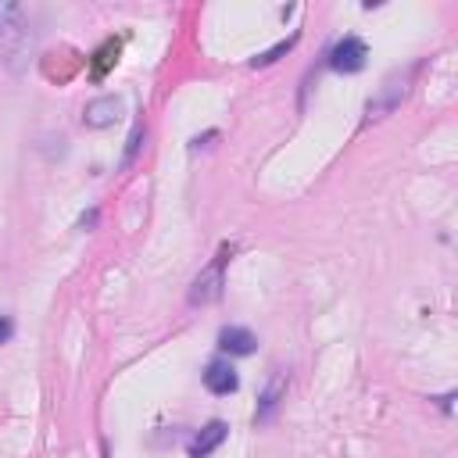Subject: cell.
Here are the masks:
<instances>
[{
  "label": "cell",
  "instance_id": "obj_1",
  "mask_svg": "<svg viewBox=\"0 0 458 458\" xmlns=\"http://www.w3.org/2000/svg\"><path fill=\"white\" fill-rule=\"evenodd\" d=\"M225 261H229V250L215 254V261H208V265H204V268L193 276L190 293H186V301H190L193 308L215 304V301L222 297V286H225Z\"/></svg>",
  "mask_w": 458,
  "mask_h": 458
},
{
  "label": "cell",
  "instance_id": "obj_2",
  "mask_svg": "<svg viewBox=\"0 0 458 458\" xmlns=\"http://www.w3.org/2000/svg\"><path fill=\"white\" fill-rule=\"evenodd\" d=\"M365 61H369V47H365L361 36H344V39L329 50V68H333V72H344V75L361 72Z\"/></svg>",
  "mask_w": 458,
  "mask_h": 458
},
{
  "label": "cell",
  "instance_id": "obj_3",
  "mask_svg": "<svg viewBox=\"0 0 458 458\" xmlns=\"http://www.w3.org/2000/svg\"><path fill=\"white\" fill-rule=\"evenodd\" d=\"M122 114H125V100H122L118 93H100V97H93V100L82 107V125H86V129H107V125H114Z\"/></svg>",
  "mask_w": 458,
  "mask_h": 458
},
{
  "label": "cell",
  "instance_id": "obj_4",
  "mask_svg": "<svg viewBox=\"0 0 458 458\" xmlns=\"http://www.w3.org/2000/svg\"><path fill=\"white\" fill-rule=\"evenodd\" d=\"M204 386H208V394H215V397H225V394H236V386H240V376H236V369L225 361V358H215V361H208V369H204Z\"/></svg>",
  "mask_w": 458,
  "mask_h": 458
},
{
  "label": "cell",
  "instance_id": "obj_5",
  "mask_svg": "<svg viewBox=\"0 0 458 458\" xmlns=\"http://www.w3.org/2000/svg\"><path fill=\"white\" fill-rule=\"evenodd\" d=\"M218 347L225 351V354H254V347H258V336L250 333V329H243V326H222L218 329Z\"/></svg>",
  "mask_w": 458,
  "mask_h": 458
},
{
  "label": "cell",
  "instance_id": "obj_6",
  "mask_svg": "<svg viewBox=\"0 0 458 458\" xmlns=\"http://www.w3.org/2000/svg\"><path fill=\"white\" fill-rule=\"evenodd\" d=\"M225 437H229V426H225L222 419H211V422H208V426L190 440V458H208V454H211Z\"/></svg>",
  "mask_w": 458,
  "mask_h": 458
},
{
  "label": "cell",
  "instance_id": "obj_7",
  "mask_svg": "<svg viewBox=\"0 0 458 458\" xmlns=\"http://www.w3.org/2000/svg\"><path fill=\"white\" fill-rule=\"evenodd\" d=\"M401 97H404V82H401V86H397V82H383L379 97H369V104H365V118L372 122V118L390 114V111L401 104Z\"/></svg>",
  "mask_w": 458,
  "mask_h": 458
},
{
  "label": "cell",
  "instance_id": "obj_8",
  "mask_svg": "<svg viewBox=\"0 0 458 458\" xmlns=\"http://www.w3.org/2000/svg\"><path fill=\"white\" fill-rule=\"evenodd\" d=\"M283 390H286V376L279 372V376H272V383L265 386V394H261V401H258V411H254V422H268V419L276 415V408H279V401H283Z\"/></svg>",
  "mask_w": 458,
  "mask_h": 458
},
{
  "label": "cell",
  "instance_id": "obj_9",
  "mask_svg": "<svg viewBox=\"0 0 458 458\" xmlns=\"http://www.w3.org/2000/svg\"><path fill=\"white\" fill-rule=\"evenodd\" d=\"M21 4H14V0H0V36H11V32H18L21 29Z\"/></svg>",
  "mask_w": 458,
  "mask_h": 458
},
{
  "label": "cell",
  "instance_id": "obj_10",
  "mask_svg": "<svg viewBox=\"0 0 458 458\" xmlns=\"http://www.w3.org/2000/svg\"><path fill=\"white\" fill-rule=\"evenodd\" d=\"M118 61V43L114 39H107L100 50H97V64H93V79H104V72L111 68Z\"/></svg>",
  "mask_w": 458,
  "mask_h": 458
},
{
  "label": "cell",
  "instance_id": "obj_11",
  "mask_svg": "<svg viewBox=\"0 0 458 458\" xmlns=\"http://www.w3.org/2000/svg\"><path fill=\"white\" fill-rule=\"evenodd\" d=\"M143 140H147V129H143V125H136V129L129 132V140H125V154H122V168H129V165H132V157L140 154V147H143Z\"/></svg>",
  "mask_w": 458,
  "mask_h": 458
},
{
  "label": "cell",
  "instance_id": "obj_12",
  "mask_svg": "<svg viewBox=\"0 0 458 458\" xmlns=\"http://www.w3.org/2000/svg\"><path fill=\"white\" fill-rule=\"evenodd\" d=\"M293 43H297V32H293L290 39H283V43H276L272 50H265V54H258V57H254L250 64H254V68H258V64H272V61H279V57H283V54H286V50H290Z\"/></svg>",
  "mask_w": 458,
  "mask_h": 458
},
{
  "label": "cell",
  "instance_id": "obj_13",
  "mask_svg": "<svg viewBox=\"0 0 458 458\" xmlns=\"http://www.w3.org/2000/svg\"><path fill=\"white\" fill-rule=\"evenodd\" d=\"M11 333H14L11 315H0V344H7V340H11Z\"/></svg>",
  "mask_w": 458,
  "mask_h": 458
},
{
  "label": "cell",
  "instance_id": "obj_14",
  "mask_svg": "<svg viewBox=\"0 0 458 458\" xmlns=\"http://www.w3.org/2000/svg\"><path fill=\"white\" fill-rule=\"evenodd\" d=\"M451 401H454V390H451V394H444V397H440V408H444V411H451Z\"/></svg>",
  "mask_w": 458,
  "mask_h": 458
}]
</instances>
